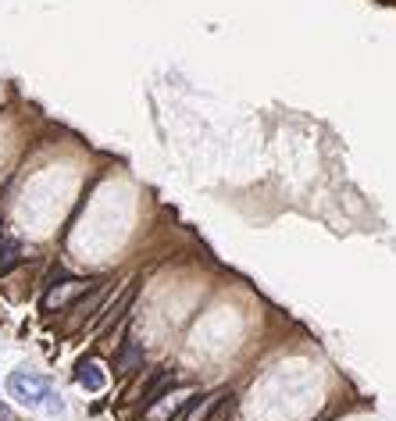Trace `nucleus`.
<instances>
[{"label":"nucleus","mask_w":396,"mask_h":421,"mask_svg":"<svg viewBox=\"0 0 396 421\" xmlns=\"http://www.w3.org/2000/svg\"><path fill=\"white\" fill-rule=\"evenodd\" d=\"M172 385H175V371H172V368H165V371H161V375L147 385L143 403H147V407H150V403H157V400H161V393H165V389H172Z\"/></svg>","instance_id":"7ed1b4c3"},{"label":"nucleus","mask_w":396,"mask_h":421,"mask_svg":"<svg viewBox=\"0 0 396 421\" xmlns=\"http://www.w3.org/2000/svg\"><path fill=\"white\" fill-rule=\"evenodd\" d=\"M75 382H79L86 393H100V389H104V371H100V364H97L93 357L79 361V368H75Z\"/></svg>","instance_id":"f03ea898"},{"label":"nucleus","mask_w":396,"mask_h":421,"mask_svg":"<svg viewBox=\"0 0 396 421\" xmlns=\"http://www.w3.org/2000/svg\"><path fill=\"white\" fill-rule=\"evenodd\" d=\"M0 421H8V407L4 403H0Z\"/></svg>","instance_id":"6e6552de"},{"label":"nucleus","mask_w":396,"mask_h":421,"mask_svg":"<svg viewBox=\"0 0 396 421\" xmlns=\"http://www.w3.org/2000/svg\"><path fill=\"white\" fill-rule=\"evenodd\" d=\"M19 254H22L19 240H11V236H4V240H0V275H4V272H11V268L19 265Z\"/></svg>","instance_id":"39448f33"},{"label":"nucleus","mask_w":396,"mask_h":421,"mask_svg":"<svg viewBox=\"0 0 396 421\" xmlns=\"http://www.w3.org/2000/svg\"><path fill=\"white\" fill-rule=\"evenodd\" d=\"M218 400H222V396H207L200 407H193V410H189V417H186V421H204V417H207V410H214V403H218Z\"/></svg>","instance_id":"0eeeda50"},{"label":"nucleus","mask_w":396,"mask_h":421,"mask_svg":"<svg viewBox=\"0 0 396 421\" xmlns=\"http://www.w3.org/2000/svg\"><path fill=\"white\" fill-rule=\"evenodd\" d=\"M104 293H108V286H97L90 300H79V304L72 307V314H75V318H83V314H90V311H93V307L100 304V297H104Z\"/></svg>","instance_id":"423d86ee"},{"label":"nucleus","mask_w":396,"mask_h":421,"mask_svg":"<svg viewBox=\"0 0 396 421\" xmlns=\"http://www.w3.org/2000/svg\"><path fill=\"white\" fill-rule=\"evenodd\" d=\"M140 364H143V350H140L136 343H129V339H125V343H122V353H118V371H125V375H129V371H136Z\"/></svg>","instance_id":"20e7f679"},{"label":"nucleus","mask_w":396,"mask_h":421,"mask_svg":"<svg viewBox=\"0 0 396 421\" xmlns=\"http://www.w3.org/2000/svg\"><path fill=\"white\" fill-rule=\"evenodd\" d=\"M8 393H11L19 403H26V407H40V403L51 396V382H47L43 375H36V371H11Z\"/></svg>","instance_id":"f257e3e1"}]
</instances>
